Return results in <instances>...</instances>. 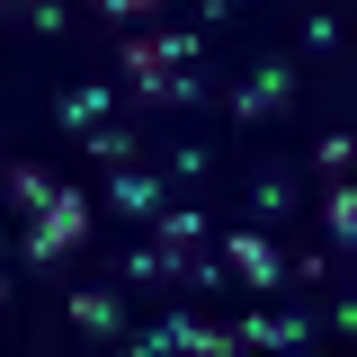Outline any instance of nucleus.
Here are the masks:
<instances>
[{
  "mask_svg": "<svg viewBox=\"0 0 357 357\" xmlns=\"http://www.w3.org/2000/svg\"><path fill=\"white\" fill-rule=\"evenodd\" d=\"M89 223H98V206H89L81 188H54V197H45V215L27 223V241H18V250H27V259H63V250H81L89 241Z\"/></svg>",
  "mask_w": 357,
  "mask_h": 357,
  "instance_id": "obj_1",
  "label": "nucleus"
},
{
  "mask_svg": "<svg viewBox=\"0 0 357 357\" xmlns=\"http://www.w3.org/2000/svg\"><path fill=\"white\" fill-rule=\"evenodd\" d=\"M188 63H197V36L188 27H134L116 45V72L126 81H143V72H188Z\"/></svg>",
  "mask_w": 357,
  "mask_h": 357,
  "instance_id": "obj_2",
  "label": "nucleus"
},
{
  "mask_svg": "<svg viewBox=\"0 0 357 357\" xmlns=\"http://www.w3.org/2000/svg\"><path fill=\"white\" fill-rule=\"evenodd\" d=\"M295 63H250V81L232 89V116H241V126H268V116H286V107H295Z\"/></svg>",
  "mask_w": 357,
  "mask_h": 357,
  "instance_id": "obj_3",
  "label": "nucleus"
},
{
  "mask_svg": "<svg viewBox=\"0 0 357 357\" xmlns=\"http://www.w3.org/2000/svg\"><path fill=\"white\" fill-rule=\"evenodd\" d=\"M134 349L143 357H161V349H197V357H223V349H241L223 321H197V312H170V321H152V331H134Z\"/></svg>",
  "mask_w": 357,
  "mask_h": 357,
  "instance_id": "obj_4",
  "label": "nucleus"
},
{
  "mask_svg": "<svg viewBox=\"0 0 357 357\" xmlns=\"http://www.w3.org/2000/svg\"><path fill=\"white\" fill-rule=\"evenodd\" d=\"M170 197H178V188H170L161 170H143V161H126V170H107V206H116V215H134L143 232H152V215H161Z\"/></svg>",
  "mask_w": 357,
  "mask_h": 357,
  "instance_id": "obj_5",
  "label": "nucleus"
},
{
  "mask_svg": "<svg viewBox=\"0 0 357 357\" xmlns=\"http://www.w3.org/2000/svg\"><path fill=\"white\" fill-rule=\"evenodd\" d=\"M215 250H223V268L241 286H286V259H277V241H259V232H223Z\"/></svg>",
  "mask_w": 357,
  "mask_h": 357,
  "instance_id": "obj_6",
  "label": "nucleus"
},
{
  "mask_svg": "<svg viewBox=\"0 0 357 357\" xmlns=\"http://www.w3.org/2000/svg\"><path fill=\"white\" fill-rule=\"evenodd\" d=\"M312 321L321 312H250V321H232V340L241 349H295V340H312Z\"/></svg>",
  "mask_w": 357,
  "mask_h": 357,
  "instance_id": "obj_7",
  "label": "nucleus"
},
{
  "mask_svg": "<svg viewBox=\"0 0 357 357\" xmlns=\"http://www.w3.org/2000/svg\"><path fill=\"white\" fill-rule=\"evenodd\" d=\"M72 321H81L89 340H126V304H116V286H72Z\"/></svg>",
  "mask_w": 357,
  "mask_h": 357,
  "instance_id": "obj_8",
  "label": "nucleus"
},
{
  "mask_svg": "<svg viewBox=\"0 0 357 357\" xmlns=\"http://www.w3.org/2000/svg\"><path fill=\"white\" fill-rule=\"evenodd\" d=\"M107 107H116V89H98V81H72L63 98H54V126H63V134H89V126H107Z\"/></svg>",
  "mask_w": 357,
  "mask_h": 357,
  "instance_id": "obj_9",
  "label": "nucleus"
},
{
  "mask_svg": "<svg viewBox=\"0 0 357 357\" xmlns=\"http://www.w3.org/2000/svg\"><path fill=\"white\" fill-rule=\"evenodd\" d=\"M152 241H161V250H206V241H215V215H197V206H161V215H152Z\"/></svg>",
  "mask_w": 357,
  "mask_h": 357,
  "instance_id": "obj_10",
  "label": "nucleus"
},
{
  "mask_svg": "<svg viewBox=\"0 0 357 357\" xmlns=\"http://www.w3.org/2000/svg\"><path fill=\"white\" fill-rule=\"evenodd\" d=\"M250 223H277V215H295V170H250Z\"/></svg>",
  "mask_w": 357,
  "mask_h": 357,
  "instance_id": "obj_11",
  "label": "nucleus"
},
{
  "mask_svg": "<svg viewBox=\"0 0 357 357\" xmlns=\"http://www.w3.org/2000/svg\"><path fill=\"white\" fill-rule=\"evenodd\" d=\"M321 232H331V250H349V241H357V188H349V178H331V197H321Z\"/></svg>",
  "mask_w": 357,
  "mask_h": 357,
  "instance_id": "obj_12",
  "label": "nucleus"
},
{
  "mask_svg": "<svg viewBox=\"0 0 357 357\" xmlns=\"http://www.w3.org/2000/svg\"><path fill=\"white\" fill-rule=\"evenodd\" d=\"M81 152H89V161H107V170H126V161H143V143H134L126 126H89V134H81Z\"/></svg>",
  "mask_w": 357,
  "mask_h": 357,
  "instance_id": "obj_13",
  "label": "nucleus"
},
{
  "mask_svg": "<svg viewBox=\"0 0 357 357\" xmlns=\"http://www.w3.org/2000/svg\"><path fill=\"white\" fill-rule=\"evenodd\" d=\"M0 188H9V206H18V215H45V197H54L63 178H45V170H27V161H18V170H0Z\"/></svg>",
  "mask_w": 357,
  "mask_h": 357,
  "instance_id": "obj_14",
  "label": "nucleus"
},
{
  "mask_svg": "<svg viewBox=\"0 0 357 357\" xmlns=\"http://www.w3.org/2000/svg\"><path fill=\"white\" fill-rule=\"evenodd\" d=\"M349 161H357L349 134H312V170H321V178H349Z\"/></svg>",
  "mask_w": 357,
  "mask_h": 357,
  "instance_id": "obj_15",
  "label": "nucleus"
},
{
  "mask_svg": "<svg viewBox=\"0 0 357 357\" xmlns=\"http://www.w3.org/2000/svg\"><path fill=\"white\" fill-rule=\"evenodd\" d=\"M304 45L331 63V54H340V18H331V9H312V18H304Z\"/></svg>",
  "mask_w": 357,
  "mask_h": 357,
  "instance_id": "obj_16",
  "label": "nucleus"
},
{
  "mask_svg": "<svg viewBox=\"0 0 357 357\" xmlns=\"http://www.w3.org/2000/svg\"><path fill=\"white\" fill-rule=\"evenodd\" d=\"M161 178H170V188H197V178H206V152H197V143H178V152H170V170H161Z\"/></svg>",
  "mask_w": 357,
  "mask_h": 357,
  "instance_id": "obj_17",
  "label": "nucleus"
},
{
  "mask_svg": "<svg viewBox=\"0 0 357 357\" xmlns=\"http://www.w3.org/2000/svg\"><path fill=\"white\" fill-rule=\"evenodd\" d=\"M152 9H161V0H98V18H116V27H134V18L152 27Z\"/></svg>",
  "mask_w": 357,
  "mask_h": 357,
  "instance_id": "obj_18",
  "label": "nucleus"
},
{
  "mask_svg": "<svg viewBox=\"0 0 357 357\" xmlns=\"http://www.w3.org/2000/svg\"><path fill=\"white\" fill-rule=\"evenodd\" d=\"M232 9H241V0H206V18H215V27H223V18H232Z\"/></svg>",
  "mask_w": 357,
  "mask_h": 357,
  "instance_id": "obj_19",
  "label": "nucleus"
},
{
  "mask_svg": "<svg viewBox=\"0 0 357 357\" xmlns=\"http://www.w3.org/2000/svg\"><path fill=\"white\" fill-rule=\"evenodd\" d=\"M27 9H36V0H0V18H27Z\"/></svg>",
  "mask_w": 357,
  "mask_h": 357,
  "instance_id": "obj_20",
  "label": "nucleus"
},
{
  "mask_svg": "<svg viewBox=\"0 0 357 357\" xmlns=\"http://www.w3.org/2000/svg\"><path fill=\"white\" fill-rule=\"evenodd\" d=\"M0 304H9V277H0Z\"/></svg>",
  "mask_w": 357,
  "mask_h": 357,
  "instance_id": "obj_21",
  "label": "nucleus"
}]
</instances>
